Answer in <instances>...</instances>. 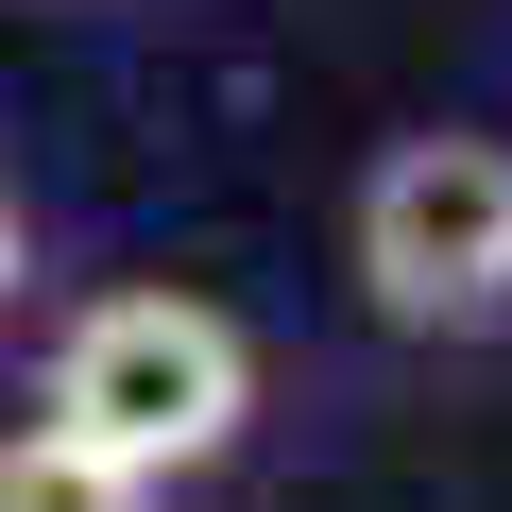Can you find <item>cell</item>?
I'll return each mask as SVG.
<instances>
[{
  "instance_id": "6da1fadb",
  "label": "cell",
  "mask_w": 512,
  "mask_h": 512,
  "mask_svg": "<svg viewBox=\"0 0 512 512\" xmlns=\"http://www.w3.org/2000/svg\"><path fill=\"white\" fill-rule=\"evenodd\" d=\"M35 427L137 461L154 495L222 478L256 444V325L188 274H120V291H69V325L35 342Z\"/></svg>"
},
{
  "instance_id": "7a4b0ae2",
  "label": "cell",
  "mask_w": 512,
  "mask_h": 512,
  "mask_svg": "<svg viewBox=\"0 0 512 512\" xmlns=\"http://www.w3.org/2000/svg\"><path fill=\"white\" fill-rule=\"evenodd\" d=\"M342 274L393 342H495L512 325V137L478 120L376 137L342 188Z\"/></svg>"
},
{
  "instance_id": "3957f363",
  "label": "cell",
  "mask_w": 512,
  "mask_h": 512,
  "mask_svg": "<svg viewBox=\"0 0 512 512\" xmlns=\"http://www.w3.org/2000/svg\"><path fill=\"white\" fill-rule=\"evenodd\" d=\"M0 512H171L137 461H103V444H69V427H0Z\"/></svg>"
},
{
  "instance_id": "277c9868",
  "label": "cell",
  "mask_w": 512,
  "mask_h": 512,
  "mask_svg": "<svg viewBox=\"0 0 512 512\" xmlns=\"http://www.w3.org/2000/svg\"><path fill=\"white\" fill-rule=\"evenodd\" d=\"M18 308H35V205L0 188V325H18Z\"/></svg>"
}]
</instances>
